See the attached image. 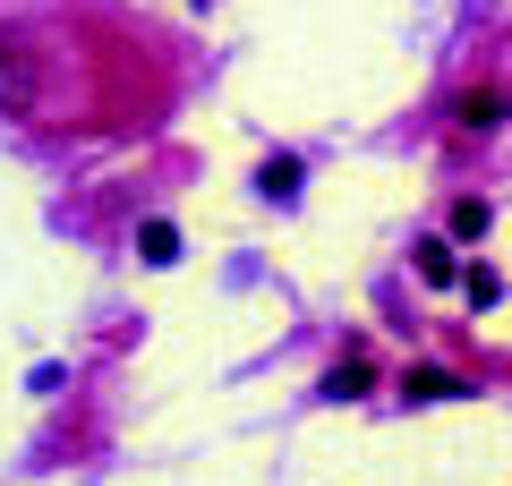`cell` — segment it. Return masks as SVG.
<instances>
[{"instance_id": "1", "label": "cell", "mask_w": 512, "mask_h": 486, "mask_svg": "<svg viewBox=\"0 0 512 486\" xmlns=\"http://www.w3.org/2000/svg\"><path fill=\"white\" fill-rule=\"evenodd\" d=\"M60 94H69V69L43 35H0V111H18V120H52Z\"/></svg>"}, {"instance_id": "2", "label": "cell", "mask_w": 512, "mask_h": 486, "mask_svg": "<svg viewBox=\"0 0 512 486\" xmlns=\"http://www.w3.org/2000/svg\"><path fill=\"white\" fill-rule=\"evenodd\" d=\"M461 393H470V384H461L453 367H410L402 376V401H461Z\"/></svg>"}, {"instance_id": "3", "label": "cell", "mask_w": 512, "mask_h": 486, "mask_svg": "<svg viewBox=\"0 0 512 486\" xmlns=\"http://www.w3.org/2000/svg\"><path fill=\"white\" fill-rule=\"evenodd\" d=\"M504 111H512V103H504V86H470L453 120H461V128H504Z\"/></svg>"}, {"instance_id": "4", "label": "cell", "mask_w": 512, "mask_h": 486, "mask_svg": "<svg viewBox=\"0 0 512 486\" xmlns=\"http://www.w3.org/2000/svg\"><path fill=\"white\" fill-rule=\"evenodd\" d=\"M367 384H376V376H367V359H359V350H350V359H333V376H325V393H333V401H359Z\"/></svg>"}, {"instance_id": "5", "label": "cell", "mask_w": 512, "mask_h": 486, "mask_svg": "<svg viewBox=\"0 0 512 486\" xmlns=\"http://www.w3.org/2000/svg\"><path fill=\"white\" fill-rule=\"evenodd\" d=\"M137 256H146V265H180V231H171V222H146V231H137Z\"/></svg>"}, {"instance_id": "6", "label": "cell", "mask_w": 512, "mask_h": 486, "mask_svg": "<svg viewBox=\"0 0 512 486\" xmlns=\"http://www.w3.org/2000/svg\"><path fill=\"white\" fill-rule=\"evenodd\" d=\"M265 197H274V205H291V197H299V162H291V154L265 162Z\"/></svg>"}, {"instance_id": "7", "label": "cell", "mask_w": 512, "mask_h": 486, "mask_svg": "<svg viewBox=\"0 0 512 486\" xmlns=\"http://www.w3.org/2000/svg\"><path fill=\"white\" fill-rule=\"evenodd\" d=\"M419 282H461V265H453L444 239H427V248H419Z\"/></svg>"}, {"instance_id": "8", "label": "cell", "mask_w": 512, "mask_h": 486, "mask_svg": "<svg viewBox=\"0 0 512 486\" xmlns=\"http://www.w3.org/2000/svg\"><path fill=\"white\" fill-rule=\"evenodd\" d=\"M487 222H495L487 197H461V205H453V231H461V239H487Z\"/></svg>"}, {"instance_id": "9", "label": "cell", "mask_w": 512, "mask_h": 486, "mask_svg": "<svg viewBox=\"0 0 512 486\" xmlns=\"http://www.w3.org/2000/svg\"><path fill=\"white\" fill-rule=\"evenodd\" d=\"M461 290H470V307H495V299H504V282H495L487 265H470V273H461Z\"/></svg>"}]
</instances>
